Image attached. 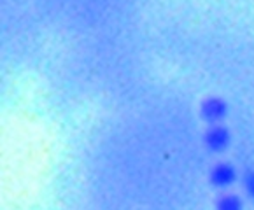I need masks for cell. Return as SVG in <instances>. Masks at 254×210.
Returning a JSON list of instances; mask_svg holds the SVG:
<instances>
[{
  "label": "cell",
  "instance_id": "2",
  "mask_svg": "<svg viewBox=\"0 0 254 210\" xmlns=\"http://www.w3.org/2000/svg\"><path fill=\"white\" fill-rule=\"evenodd\" d=\"M239 179V170L232 161H216L209 170V184L217 191L232 189Z\"/></svg>",
  "mask_w": 254,
  "mask_h": 210
},
{
  "label": "cell",
  "instance_id": "4",
  "mask_svg": "<svg viewBox=\"0 0 254 210\" xmlns=\"http://www.w3.org/2000/svg\"><path fill=\"white\" fill-rule=\"evenodd\" d=\"M214 210H246L242 196L232 191H221L214 202Z\"/></svg>",
  "mask_w": 254,
  "mask_h": 210
},
{
  "label": "cell",
  "instance_id": "5",
  "mask_svg": "<svg viewBox=\"0 0 254 210\" xmlns=\"http://www.w3.org/2000/svg\"><path fill=\"white\" fill-rule=\"evenodd\" d=\"M240 182H242L246 196L251 202H254V168H247L246 172L240 175Z\"/></svg>",
  "mask_w": 254,
  "mask_h": 210
},
{
  "label": "cell",
  "instance_id": "3",
  "mask_svg": "<svg viewBox=\"0 0 254 210\" xmlns=\"http://www.w3.org/2000/svg\"><path fill=\"white\" fill-rule=\"evenodd\" d=\"M233 135L228 126H224V123L221 124H209L207 130L203 131L202 142L205 146V149L212 154H223L232 147Z\"/></svg>",
  "mask_w": 254,
  "mask_h": 210
},
{
  "label": "cell",
  "instance_id": "1",
  "mask_svg": "<svg viewBox=\"0 0 254 210\" xmlns=\"http://www.w3.org/2000/svg\"><path fill=\"white\" fill-rule=\"evenodd\" d=\"M228 114H230V105L223 97L210 95V97L203 98L198 105V116L203 123H207V126H209V124L224 123V119L228 117Z\"/></svg>",
  "mask_w": 254,
  "mask_h": 210
}]
</instances>
